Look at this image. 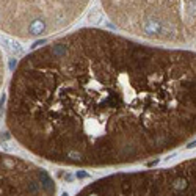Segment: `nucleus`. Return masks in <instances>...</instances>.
<instances>
[{"label": "nucleus", "mask_w": 196, "mask_h": 196, "mask_svg": "<svg viewBox=\"0 0 196 196\" xmlns=\"http://www.w3.org/2000/svg\"><path fill=\"white\" fill-rule=\"evenodd\" d=\"M2 44H3V47L7 49V50L11 54V55H17V54H20V46L17 44V42H14V41H10L8 38H2Z\"/></svg>", "instance_id": "6"}, {"label": "nucleus", "mask_w": 196, "mask_h": 196, "mask_svg": "<svg viewBox=\"0 0 196 196\" xmlns=\"http://www.w3.org/2000/svg\"><path fill=\"white\" fill-rule=\"evenodd\" d=\"M76 196H196V157L168 168L110 174Z\"/></svg>", "instance_id": "3"}, {"label": "nucleus", "mask_w": 196, "mask_h": 196, "mask_svg": "<svg viewBox=\"0 0 196 196\" xmlns=\"http://www.w3.org/2000/svg\"><path fill=\"white\" fill-rule=\"evenodd\" d=\"M113 25L160 44L196 41V0H101Z\"/></svg>", "instance_id": "2"}, {"label": "nucleus", "mask_w": 196, "mask_h": 196, "mask_svg": "<svg viewBox=\"0 0 196 196\" xmlns=\"http://www.w3.org/2000/svg\"><path fill=\"white\" fill-rule=\"evenodd\" d=\"M49 173L33 162L2 154V196H55Z\"/></svg>", "instance_id": "5"}, {"label": "nucleus", "mask_w": 196, "mask_h": 196, "mask_svg": "<svg viewBox=\"0 0 196 196\" xmlns=\"http://www.w3.org/2000/svg\"><path fill=\"white\" fill-rule=\"evenodd\" d=\"M7 127L30 154L107 168L174 151L196 135V52L80 28L13 72Z\"/></svg>", "instance_id": "1"}, {"label": "nucleus", "mask_w": 196, "mask_h": 196, "mask_svg": "<svg viewBox=\"0 0 196 196\" xmlns=\"http://www.w3.org/2000/svg\"><path fill=\"white\" fill-rule=\"evenodd\" d=\"M91 0H0L2 32L19 39H38L69 28Z\"/></svg>", "instance_id": "4"}]
</instances>
